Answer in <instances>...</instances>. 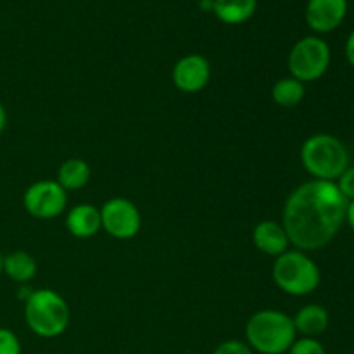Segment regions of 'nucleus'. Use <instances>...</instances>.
<instances>
[{
	"label": "nucleus",
	"mask_w": 354,
	"mask_h": 354,
	"mask_svg": "<svg viewBox=\"0 0 354 354\" xmlns=\"http://www.w3.org/2000/svg\"><path fill=\"white\" fill-rule=\"evenodd\" d=\"M6 123H7V113L6 109H3L2 104H0V133H2L3 128H6Z\"/></svg>",
	"instance_id": "nucleus-24"
},
{
	"label": "nucleus",
	"mask_w": 354,
	"mask_h": 354,
	"mask_svg": "<svg viewBox=\"0 0 354 354\" xmlns=\"http://www.w3.org/2000/svg\"><path fill=\"white\" fill-rule=\"evenodd\" d=\"M90 175H92V171H90L88 162L73 158L62 162L61 168H59L57 183L64 190H78L88 183Z\"/></svg>",
	"instance_id": "nucleus-15"
},
{
	"label": "nucleus",
	"mask_w": 354,
	"mask_h": 354,
	"mask_svg": "<svg viewBox=\"0 0 354 354\" xmlns=\"http://www.w3.org/2000/svg\"><path fill=\"white\" fill-rule=\"evenodd\" d=\"M24 320L38 337H59L69 325L68 303L52 289L35 290L24 301Z\"/></svg>",
	"instance_id": "nucleus-4"
},
{
	"label": "nucleus",
	"mask_w": 354,
	"mask_h": 354,
	"mask_svg": "<svg viewBox=\"0 0 354 354\" xmlns=\"http://www.w3.org/2000/svg\"><path fill=\"white\" fill-rule=\"evenodd\" d=\"M353 354H354V353H353Z\"/></svg>",
	"instance_id": "nucleus-26"
},
{
	"label": "nucleus",
	"mask_w": 354,
	"mask_h": 354,
	"mask_svg": "<svg viewBox=\"0 0 354 354\" xmlns=\"http://www.w3.org/2000/svg\"><path fill=\"white\" fill-rule=\"evenodd\" d=\"M296 332L303 334L304 337H317L328 328V311L320 304H308L301 308L292 318Z\"/></svg>",
	"instance_id": "nucleus-13"
},
{
	"label": "nucleus",
	"mask_w": 354,
	"mask_h": 354,
	"mask_svg": "<svg viewBox=\"0 0 354 354\" xmlns=\"http://www.w3.org/2000/svg\"><path fill=\"white\" fill-rule=\"evenodd\" d=\"M24 209L38 220H52L64 213L68 194L52 180H40L28 187L23 197Z\"/></svg>",
	"instance_id": "nucleus-7"
},
{
	"label": "nucleus",
	"mask_w": 354,
	"mask_h": 354,
	"mask_svg": "<svg viewBox=\"0 0 354 354\" xmlns=\"http://www.w3.org/2000/svg\"><path fill=\"white\" fill-rule=\"evenodd\" d=\"M173 83L185 93L201 92L209 83L211 66L206 57L199 54H189L180 59L171 73Z\"/></svg>",
	"instance_id": "nucleus-9"
},
{
	"label": "nucleus",
	"mask_w": 354,
	"mask_h": 354,
	"mask_svg": "<svg viewBox=\"0 0 354 354\" xmlns=\"http://www.w3.org/2000/svg\"><path fill=\"white\" fill-rule=\"evenodd\" d=\"M272 97L277 106L280 107H294L304 99V83H301L296 78H280L273 85Z\"/></svg>",
	"instance_id": "nucleus-17"
},
{
	"label": "nucleus",
	"mask_w": 354,
	"mask_h": 354,
	"mask_svg": "<svg viewBox=\"0 0 354 354\" xmlns=\"http://www.w3.org/2000/svg\"><path fill=\"white\" fill-rule=\"evenodd\" d=\"M3 272L14 282L26 283L37 275V261L31 254L24 251H16L3 258Z\"/></svg>",
	"instance_id": "nucleus-16"
},
{
	"label": "nucleus",
	"mask_w": 354,
	"mask_h": 354,
	"mask_svg": "<svg viewBox=\"0 0 354 354\" xmlns=\"http://www.w3.org/2000/svg\"><path fill=\"white\" fill-rule=\"evenodd\" d=\"M213 354H252V349L242 341H225L214 349Z\"/></svg>",
	"instance_id": "nucleus-21"
},
{
	"label": "nucleus",
	"mask_w": 354,
	"mask_h": 354,
	"mask_svg": "<svg viewBox=\"0 0 354 354\" xmlns=\"http://www.w3.org/2000/svg\"><path fill=\"white\" fill-rule=\"evenodd\" d=\"M252 242H254L258 251L265 252L268 256H277V258L286 251H289L287 249L289 239H287L283 227L270 220H265L256 225L254 232H252Z\"/></svg>",
	"instance_id": "nucleus-11"
},
{
	"label": "nucleus",
	"mask_w": 354,
	"mask_h": 354,
	"mask_svg": "<svg viewBox=\"0 0 354 354\" xmlns=\"http://www.w3.org/2000/svg\"><path fill=\"white\" fill-rule=\"evenodd\" d=\"M346 57H348L349 64L354 68V30L349 33L348 40H346Z\"/></svg>",
	"instance_id": "nucleus-22"
},
{
	"label": "nucleus",
	"mask_w": 354,
	"mask_h": 354,
	"mask_svg": "<svg viewBox=\"0 0 354 354\" xmlns=\"http://www.w3.org/2000/svg\"><path fill=\"white\" fill-rule=\"evenodd\" d=\"M339 190H341L342 196L349 201H354V166H348L346 171L335 180Z\"/></svg>",
	"instance_id": "nucleus-20"
},
{
	"label": "nucleus",
	"mask_w": 354,
	"mask_h": 354,
	"mask_svg": "<svg viewBox=\"0 0 354 354\" xmlns=\"http://www.w3.org/2000/svg\"><path fill=\"white\" fill-rule=\"evenodd\" d=\"M301 161L315 180L335 182L349 166V154L337 137L317 133L311 135L301 147Z\"/></svg>",
	"instance_id": "nucleus-3"
},
{
	"label": "nucleus",
	"mask_w": 354,
	"mask_h": 354,
	"mask_svg": "<svg viewBox=\"0 0 354 354\" xmlns=\"http://www.w3.org/2000/svg\"><path fill=\"white\" fill-rule=\"evenodd\" d=\"M348 199L337 183L310 180L287 197L282 227L289 244L299 251H318L334 241L346 220Z\"/></svg>",
	"instance_id": "nucleus-1"
},
{
	"label": "nucleus",
	"mask_w": 354,
	"mask_h": 354,
	"mask_svg": "<svg viewBox=\"0 0 354 354\" xmlns=\"http://www.w3.org/2000/svg\"><path fill=\"white\" fill-rule=\"evenodd\" d=\"M258 0H213V12L225 24L245 23L254 14Z\"/></svg>",
	"instance_id": "nucleus-14"
},
{
	"label": "nucleus",
	"mask_w": 354,
	"mask_h": 354,
	"mask_svg": "<svg viewBox=\"0 0 354 354\" xmlns=\"http://www.w3.org/2000/svg\"><path fill=\"white\" fill-rule=\"evenodd\" d=\"M330 47L320 37H304L289 54V69L292 78L301 83L317 82L330 66Z\"/></svg>",
	"instance_id": "nucleus-6"
},
{
	"label": "nucleus",
	"mask_w": 354,
	"mask_h": 354,
	"mask_svg": "<svg viewBox=\"0 0 354 354\" xmlns=\"http://www.w3.org/2000/svg\"><path fill=\"white\" fill-rule=\"evenodd\" d=\"M287 353L289 354H327L324 344H322L320 341H317L315 337L296 339Z\"/></svg>",
	"instance_id": "nucleus-18"
},
{
	"label": "nucleus",
	"mask_w": 354,
	"mask_h": 354,
	"mask_svg": "<svg viewBox=\"0 0 354 354\" xmlns=\"http://www.w3.org/2000/svg\"><path fill=\"white\" fill-rule=\"evenodd\" d=\"M102 228L114 239L128 241L133 239L140 230V213L131 201L123 197L109 199L100 209Z\"/></svg>",
	"instance_id": "nucleus-8"
},
{
	"label": "nucleus",
	"mask_w": 354,
	"mask_h": 354,
	"mask_svg": "<svg viewBox=\"0 0 354 354\" xmlns=\"http://www.w3.org/2000/svg\"><path fill=\"white\" fill-rule=\"evenodd\" d=\"M273 280L280 290L290 296H308L320 286V268L317 263L299 251H286L273 265Z\"/></svg>",
	"instance_id": "nucleus-5"
},
{
	"label": "nucleus",
	"mask_w": 354,
	"mask_h": 354,
	"mask_svg": "<svg viewBox=\"0 0 354 354\" xmlns=\"http://www.w3.org/2000/svg\"><path fill=\"white\" fill-rule=\"evenodd\" d=\"M346 220H348L349 227H351L354 232V201H349L348 203V209H346Z\"/></svg>",
	"instance_id": "nucleus-23"
},
{
	"label": "nucleus",
	"mask_w": 354,
	"mask_h": 354,
	"mask_svg": "<svg viewBox=\"0 0 354 354\" xmlns=\"http://www.w3.org/2000/svg\"><path fill=\"white\" fill-rule=\"evenodd\" d=\"M0 354H21V342L9 328H0Z\"/></svg>",
	"instance_id": "nucleus-19"
},
{
	"label": "nucleus",
	"mask_w": 354,
	"mask_h": 354,
	"mask_svg": "<svg viewBox=\"0 0 354 354\" xmlns=\"http://www.w3.org/2000/svg\"><path fill=\"white\" fill-rule=\"evenodd\" d=\"M348 14V0H308L306 23L317 33H330Z\"/></svg>",
	"instance_id": "nucleus-10"
},
{
	"label": "nucleus",
	"mask_w": 354,
	"mask_h": 354,
	"mask_svg": "<svg viewBox=\"0 0 354 354\" xmlns=\"http://www.w3.org/2000/svg\"><path fill=\"white\" fill-rule=\"evenodd\" d=\"M296 335L292 318L282 311H258L245 324L248 346L259 354H286L296 341Z\"/></svg>",
	"instance_id": "nucleus-2"
},
{
	"label": "nucleus",
	"mask_w": 354,
	"mask_h": 354,
	"mask_svg": "<svg viewBox=\"0 0 354 354\" xmlns=\"http://www.w3.org/2000/svg\"><path fill=\"white\" fill-rule=\"evenodd\" d=\"M2 272H3V258L2 254H0V275H2Z\"/></svg>",
	"instance_id": "nucleus-25"
},
{
	"label": "nucleus",
	"mask_w": 354,
	"mask_h": 354,
	"mask_svg": "<svg viewBox=\"0 0 354 354\" xmlns=\"http://www.w3.org/2000/svg\"><path fill=\"white\" fill-rule=\"evenodd\" d=\"M66 227L76 239H90L102 228L100 211L92 204H80L69 209L66 216Z\"/></svg>",
	"instance_id": "nucleus-12"
}]
</instances>
